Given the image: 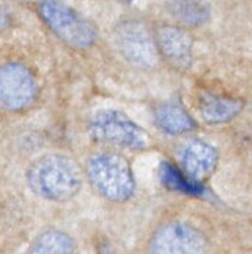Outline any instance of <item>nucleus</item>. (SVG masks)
Here are the masks:
<instances>
[{"label": "nucleus", "mask_w": 252, "mask_h": 254, "mask_svg": "<svg viewBox=\"0 0 252 254\" xmlns=\"http://www.w3.org/2000/svg\"><path fill=\"white\" fill-rule=\"evenodd\" d=\"M28 182L36 196L48 201L66 202L80 192L82 175L70 157L52 153L33 163Z\"/></svg>", "instance_id": "obj_1"}, {"label": "nucleus", "mask_w": 252, "mask_h": 254, "mask_svg": "<svg viewBox=\"0 0 252 254\" xmlns=\"http://www.w3.org/2000/svg\"><path fill=\"white\" fill-rule=\"evenodd\" d=\"M89 177L99 193L112 202L128 201L134 193L136 182L131 166L117 153L103 152L89 161Z\"/></svg>", "instance_id": "obj_2"}, {"label": "nucleus", "mask_w": 252, "mask_h": 254, "mask_svg": "<svg viewBox=\"0 0 252 254\" xmlns=\"http://www.w3.org/2000/svg\"><path fill=\"white\" fill-rule=\"evenodd\" d=\"M39 13L53 34L71 48H91L96 41V26L60 0H41Z\"/></svg>", "instance_id": "obj_3"}, {"label": "nucleus", "mask_w": 252, "mask_h": 254, "mask_svg": "<svg viewBox=\"0 0 252 254\" xmlns=\"http://www.w3.org/2000/svg\"><path fill=\"white\" fill-rule=\"evenodd\" d=\"M95 141L126 150H143L149 145V135L126 114L103 110L95 115L89 125Z\"/></svg>", "instance_id": "obj_4"}, {"label": "nucleus", "mask_w": 252, "mask_h": 254, "mask_svg": "<svg viewBox=\"0 0 252 254\" xmlns=\"http://www.w3.org/2000/svg\"><path fill=\"white\" fill-rule=\"evenodd\" d=\"M117 50L136 66L153 67L158 63L155 39L138 21H124L114 33Z\"/></svg>", "instance_id": "obj_5"}, {"label": "nucleus", "mask_w": 252, "mask_h": 254, "mask_svg": "<svg viewBox=\"0 0 252 254\" xmlns=\"http://www.w3.org/2000/svg\"><path fill=\"white\" fill-rule=\"evenodd\" d=\"M38 84L28 67L8 64L0 67V107L8 111H21L36 99Z\"/></svg>", "instance_id": "obj_6"}, {"label": "nucleus", "mask_w": 252, "mask_h": 254, "mask_svg": "<svg viewBox=\"0 0 252 254\" xmlns=\"http://www.w3.org/2000/svg\"><path fill=\"white\" fill-rule=\"evenodd\" d=\"M206 241L194 227L173 222L159 228L151 243V254H205Z\"/></svg>", "instance_id": "obj_7"}, {"label": "nucleus", "mask_w": 252, "mask_h": 254, "mask_svg": "<svg viewBox=\"0 0 252 254\" xmlns=\"http://www.w3.org/2000/svg\"><path fill=\"white\" fill-rule=\"evenodd\" d=\"M154 39L158 53L173 67L185 70L192 65L194 40L189 31L178 26H161Z\"/></svg>", "instance_id": "obj_8"}, {"label": "nucleus", "mask_w": 252, "mask_h": 254, "mask_svg": "<svg viewBox=\"0 0 252 254\" xmlns=\"http://www.w3.org/2000/svg\"><path fill=\"white\" fill-rule=\"evenodd\" d=\"M217 162V151L211 145L200 140L187 143L180 155L183 173L198 183H202L214 173Z\"/></svg>", "instance_id": "obj_9"}, {"label": "nucleus", "mask_w": 252, "mask_h": 254, "mask_svg": "<svg viewBox=\"0 0 252 254\" xmlns=\"http://www.w3.org/2000/svg\"><path fill=\"white\" fill-rule=\"evenodd\" d=\"M154 119L156 126L169 135H183L197 127V124L187 110L175 102H168L156 107Z\"/></svg>", "instance_id": "obj_10"}, {"label": "nucleus", "mask_w": 252, "mask_h": 254, "mask_svg": "<svg viewBox=\"0 0 252 254\" xmlns=\"http://www.w3.org/2000/svg\"><path fill=\"white\" fill-rule=\"evenodd\" d=\"M244 109V102L240 99L225 96L205 97L200 104V114L202 119L212 125L231 121Z\"/></svg>", "instance_id": "obj_11"}, {"label": "nucleus", "mask_w": 252, "mask_h": 254, "mask_svg": "<svg viewBox=\"0 0 252 254\" xmlns=\"http://www.w3.org/2000/svg\"><path fill=\"white\" fill-rule=\"evenodd\" d=\"M170 14L188 26H198L209 19L210 8L205 0H169Z\"/></svg>", "instance_id": "obj_12"}, {"label": "nucleus", "mask_w": 252, "mask_h": 254, "mask_svg": "<svg viewBox=\"0 0 252 254\" xmlns=\"http://www.w3.org/2000/svg\"><path fill=\"white\" fill-rule=\"evenodd\" d=\"M73 252L75 246L67 234L50 229L36 239L30 254H73Z\"/></svg>", "instance_id": "obj_13"}, {"label": "nucleus", "mask_w": 252, "mask_h": 254, "mask_svg": "<svg viewBox=\"0 0 252 254\" xmlns=\"http://www.w3.org/2000/svg\"><path fill=\"white\" fill-rule=\"evenodd\" d=\"M160 180L168 188L180 190L183 193L192 194V196H202L204 193L202 183L192 181L183 173V171H179L178 168H175V166L168 162L161 163Z\"/></svg>", "instance_id": "obj_14"}, {"label": "nucleus", "mask_w": 252, "mask_h": 254, "mask_svg": "<svg viewBox=\"0 0 252 254\" xmlns=\"http://www.w3.org/2000/svg\"><path fill=\"white\" fill-rule=\"evenodd\" d=\"M124 1H133V0H124Z\"/></svg>", "instance_id": "obj_15"}]
</instances>
